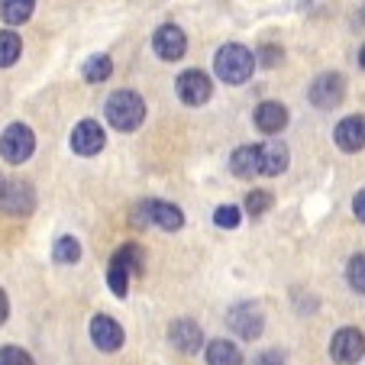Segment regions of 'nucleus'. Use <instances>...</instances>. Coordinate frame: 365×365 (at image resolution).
<instances>
[{"mask_svg":"<svg viewBox=\"0 0 365 365\" xmlns=\"http://www.w3.org/2000/svg\"><path fill=\"white\" fill-rule=\"evenodd\" d=\"M110 75H113L110 56H91L88 62H84V81L88 84H101V81H107Z\"/></svg>","mask_w":365,"mask_h":365,"instance_id":"4be33fe9","label":"nucleus"},{"mask_svg":"<svg viewBox=\"0 0 365 365\" xmlns=\"http://www.w3.org/2000/svg\"><path fill=\"white\" fill-rule=\"evenodd\" d=\"M230 172H233L236 178H255V175H262L259 145H240V149L230 155Z\"/></svg>","mask_w":365,"mask_h":365,"instance_id":"f3484780","label":"nucleus"},{"mask_svg":"<svg viewBox=\"0 0 365 365\" xmlns=\"http://www.w3.org/2000/svg\"><path fill=\"white\" fill-rule=\"evenodd\" d=\"M7 317H10V301H7V291L0 288V327L7 324Z\"/></svg>","mask_w":365,"mask_h":365,"instance_id":"2f4dec72","label":"nucleus"},{"mask_svg":"<svg viewBox=\"0 0 365 365\" xmlns=\"http://www.w3.org/2000/svg\"><path fill=\"white\" fill-rule=\"evenodd\" d=\"M365 356V333L356 327H343L330 339V359L339 365H356Z\"/></svg>","mask_w":365,"mask_h":365,"instance_id":"39448f33","label":"nucleus"},{"mask_svg":"<svg viewBox=\"0 0 365 365\" xmlns=\"http://www.w3.org/2000/svg\"><path fill=\"white\" fill-rule=\"evenodd\" d=\"M110 262H117L120 269H126L130 275H136V272H143V265H145V252L136 246V242H126V246H120L117 252H113Z\"/></svg>","mask_w":365,"mask_h":365,"instance_id":"aec40b11","label":"nucleus"},{"mask_svg":"<svg viewBox=\"0 0 365 365\" xmlns=\"http://www.w3.org/2000/svg\"><path fill=\"white\" fill-rule=\"evenodd\" d=\"M4 185H7V181H4V175H0V194H4Z\"/></svg>","mask_w":365,"mask_h":365,"instance_id":"f704fd0d","label":"nucleus"},{"mask_svg":"<svg viewBox=\"0 0 365 365\" xmlns=\"http://www.w3.org/2000/svg\"><path fill=\"white\" fill-rule=\"evenodd\" d=\"M240 220H242V214H240V207L236 204H223V207H217L214 210V223L220 230H236L240 227Z\"/></svg>","mask_w":365,"mask_h":365,"instance_id":"a878e982","label":"nucleus"},{"mask_svg":"<svg viewBox=\"0 0 365 365\" xmlns=\"http://www.w3.org/2000/svg\"><path fill=\"white\" fill-rule=\"evenodd\" d=\"M272 200H275V197H272L269 191H249V194H246V214H252V217L269 214Z\"/></svg>","mask_w":365,"mask_h":365,"instance_id":"bb28decb","label":"nucleus"},{"mask_svg":"<svg viewBox=\"0 0 365 365\" xmlns=\"http://www.w3.org/2000/svg\"><path fill=\"white\" fill-rule=\"evenodd\" d=\"M0 365H36V362L20 346H0Z\"/></svg>","mask_w":365,"mask_h":365,"instance_id":"cd10ccee","label":"nucleus"},{"mask_svg":"<svg viewBox=\"0 0 365 365\" xmlns=\"http://www.w3.org/2000/svg\"><path fill=\"white\" fill-rule=\"evenodd\" d=\"M52 259H56L58 265H75L78 259H81V242H78L75 236H58L56 246H52Z\"/></svg>","mask_w":365,"mask_h":365,"instance_id":"412c9836","label":"nucleus"},{"mask_svg":"<svg viewBox=\"0 0 365 365\" xmlns=\"http://www.w3.org/2000/svg\"><path fill=\"white\" fill-rule=\"evenodd\" d=\"M36 152V133L26 123H10L0 136V155L7 165H23Z\"/></svg>","mask_w":365,"mask_h":365,"instance_id":"7ed1b4c3","label":"nucleus"},{"mask_svg":"<svg viewBox=\"0 0 365 365\" xmlns=\"http://www.w3.org/2000/svg\"><path fill=\"white\" fill-rule=\"evenodd\" d=\"M346 97V78L339 71H324L317 81L310 84V103L320 110H333Z\"/></svg>","mask_w":365,"mask_h":365,"instance_id":"0eeeda50","label":"nucleus"},{"mask_svg":"<svg viewBox=\"0 0 365 365\" xmlns=\"http://www.w3.org/2000/svg\"><path fill=\"white\" fill-rule=\"evenodd\" d=\"M152 48H155V56H159L162 62H178V58L187 52L185 29L175 26V23L159 26V29H155V36H152Z\"/></svg>","mask_w":365,"mask_h":365,"instance_id":"6e6552de","label":"nucleus"},{"mask_svg":"<svg viewBox=\"0 0 365 365\" xmlns=\"http://www.w3.org/2000/svg\"><path fill=\"white\" fill-rule=\"evenodd\" d=\"M143 210H145V220L155 223V227L165 230V233H178V230L185 227V214H181V207L168 204V200H145Z\"/></svg>","mask_w":365,"mask_h":365,"instance_id":"f8f14e48","label":"nucleus"},{"mask_svg":"<svg viewBox=\"0 0 365 365\" xmlns=\"http://www.w3.org/2000/svg\"><path fill=\"white\" fill-rule=\"evenodd\" d=\"M91 343L101 352H117L123 346V327L107 314H97V317H91Z\"/></svg>","mask_w":365,"mask_h":365,"instance_id":"9b49d317","label":"nucleus"},{"mask_svg":"<svg viewBox=\"0 0 365 365\" xmlns=\"http://www.w3.org/2000/svg\"><path fill=\"white\" fill-rule=\"evenodd\" d=\"M227 324H230V330H233L240 339L262 336V330H265L262 307H259V304H249V301L246 304H236V307H230Z\"/></svg>","mask_w":365,"mask_h":365,"instance_id":"423d86ee","label":"nucleus"},{"mask_svg":"<svg viewBox=\"0 0 365 365\" xmlns=\"http://www.w3.org/2000/svg\"><path fill=\"white\" fill-rule=\"evenodd\" d=\"M207 365H242V352L230 339H214L207 346Z\"/></svg>","mask_w":365,"mask_h":365,"instance_id":"a211bd4d","label":"nucleus"},{"mask_svg":"<svg viewBox=\"0 0 365 365\" xmlns=\"http://www.w3.org/2000/svg\"><path fill=\"white\" fill-rule=\"evenodd\" d=\"M252 120H255V130H262L265 136H275V133H282L288 126V107L278 101H262L255 107Z\"/></svg>","mask_w":365,"mask_h":365,"instance_id":"2eb2a0df","label":"nucleus"},{"mask_svg":"<svg viewBox=\"0 0 365 365\" xmlns=\"http://www.w3.org/2000/svg\"><path fill=\"white\" fill-rule=\"evenodd\" d=\"M168 339H172V346L178 352H187V356H194V352L204 346V330H200L194 320L178 317L172 327H168Z\"/></svg>","mask_w":365,"mask_h":365,"instance_id":"4468645a","label":"nucleus"},{"mask_svg":"<svg viewBox=\"0 0 365 365\" xmlns=\"http://www.w3.org/2000/svg\"><path fill=\"white\" fill-rule=\"evenodd\" d=\"M20 36L10 33V29H0V68H10V65L20 58Z\"/></svg>","mask_w":365,"mask_h":365,"instance_id":"5701e85b","label":"nucleus"},{"mask_svg":"<svg viewBox=\"0 0 365 365\" xmlns=\"http://www.w3.org/2000/svg\"><path fill=\"white\" fill-rule=\"evenodd\" d=\"M252 365H284V356L275 349H269V352H262V356H255Z\"/></svg>","mask_w":365,"mask_h":365,"instance_id":"c756f323","label":"nucleus"},{"mask_svg":"<svg viewBox=\"0 0 365 365\" xmlns=\"http://www.w3.org/2000/svg\"><path fill=\"white\" fill-rule=\"evenodd\" d=\"M352 210H356V217L365 223V187L356 194V197H352Z\"/></svg>","mask_w":365,"mask_h":365,"instance_id":"7c9ffc66","label":"nucleus"},{"mask_svg":"<svg viewBox=\"0 0 365 365\" xmlns=\"http://www.w3.org/2000/svg\"><path fill=\"white\" fill-rule=\"evenodd\" d=\"M255 58H262V65H278V58H282V48L278 46H262L259 52H255Z\"/></svg>","mask_w":365,"mask_h":365,"instance_id":"c85d7f7f","label":"nucleus"},{"mask_svg":"<svg viewBox=\"0 0 365 365\" xmlns=\"http://www.w3.org/2000/svg\"><path fill=\"white\" fill-rule=\"evenodd\" d=\"M214 71L223 84H246L255 71V56L240 42H227L214 58Z\"/></svg>","mask_w":365,"mask_h":365,"instance_id":"f03ea898","label":"nucleus"},{"mask_svg":"<svg viewBox=\"0 0 365 365\" xmlns=\"http://www.w3.org/2000/svg\"><path fill=\"white\" fill-rule=\"evenodd\" d=\"M103 117L113 130L120 133H133L143 126L145 120V101L136 94V91H113L103 103Z\"/></svg>","mask_w":365,"mask_h":365,"instance_id":"f257e3e1","label":"nucleus"},{"mask_svg":"<svg viewBox=\"0 0 365 365\" xmlns=\"http://www.w3.org/2000/svg\"><path fill=\"white\" fill-rule=\"evenodd\" d=\"M33 7L36 0H0V16L10 26H20V23H26L33 16Z\"/></svg>","mask_w":365,"mask_h":365,"instance_id":"6ab92c4d","label":"nucleus"},{"mask_svg":"<svg viewBox=\"0 0 365 365\" xmlns=\"http://www.w3.org/2000/svg\"><path fill=\"white\" fill-rule=\"evenodd\" d=\"M359 23H362V26H365V7L359 10Z\"/></svg>","mask_w":365,"mask_h":365,"instance_id":"72a5a7b5","label":"nucleus"},{"mask_svg":"<svg viewBox=\"0 0 365 365\" xmlns=\"http://www.w3.org/2000/svg\"><path fill=\"white\" fill-rule=\"evenodd\" d=\"M359 65H362V68H365V46L359 48Z\"/></svg>","mask_w":365,"mask_h":365,"instance_id":"473e14b6","label":"nucleus"},{"mask_svg":"<svg viewBox=\"0 0 365 365\" xmlns=\"http://www.w3.org/2000/svg\"><path fill=\"white\" fill-rule=\"evenodd\" d=\"M175 91H178V97L187 103V107H200V103H207L214 97V81H210V75H204L200 68H187L178 75Z\"/></svg>","mask_w":365,"mask_h":365,"instance_id":"20e7f679","label":"nucleus"},{"mask_svg":"<svg viewBox=\"0 0 365 365\" xmlns=\"http://www.w3.org/2000/svg\"><path fill=\"white\" fill-rule=\"evenodd\" d=\"M103 145H107V133H103V126L97 123V120H81V123L71 130V149H75L78 155H84V159L97 155Z\"/></svg>","mask_w":365,"mask_h":365,"instance_id":"9d476101","label":"nucleus"},{"mask_svg":"<svg viewBox=\"0 0 365 365\" xmlns=\"http://www.w3.org/2000/svg\"><path fill=\"white\" fill-rule=\"evenodd\" d=\"M291 162V152L282 139H269V143L259 145V165H262V175H282Z\"/></svg>","mask_w":365,"mask_h":365,"instance_id":"dca6fc26","label":"nucleus"},{"mask_svg":"<svg viewBox=\"0 0 365 365\" xmlns=\"http://www.w3.org/2000/svg\"><path fill=\"white\" fill-rule=\"evenodd\" d=\"M130 272L120 269L117 262H110V269H107V284H110V291L117 297H126V291H130Z\"/></svg>","mask_w":365,"mask_h":365,"instance_id":"393cba45","label":"nucleus"},{"mask_svg":"<svg viewBox=\"0 0 365 365\" xmlns=\"http://www.w3.org/2000/svg\"><path fill=\"white\" fill-rule=\"evenodd\" d=\"M346 282H349L352 291L365 294V252H356L349 259V265H346Z\"/></svg>","mask_w":365,"mask_h":365,"instance_id":"b1692460","label":"nucleus"},{"mask_svg":"<svg viewBox=\"0 0 365 365\" xmlns=\"http://www.w3.org/2000/svg\"><path fill=\"white\" fill-rule=\"evenodd\" d=\"M0 207L10 217H29L36 210V191L29 181H7L0 194Z\"/></svg>","mask_w":365,"mask_h":365,"instance_id":"1a4fd4ad","label":"nucleus"},{"mask_svg":"<svg viewBox=\"0 0 365 365\" xmlns=\"http://www.w3.org/2000/svg\"><path fill=\"white\" fill-rule=\"evenodd\" d=\"M333 139L343 152H359L365 149V117L362 113H352V117H343L333 130Z\"/></svg>","mask_w":365,"mask_h":365,"instance_id":"ddd939ff","label":"nucleus"}]
</instances>
